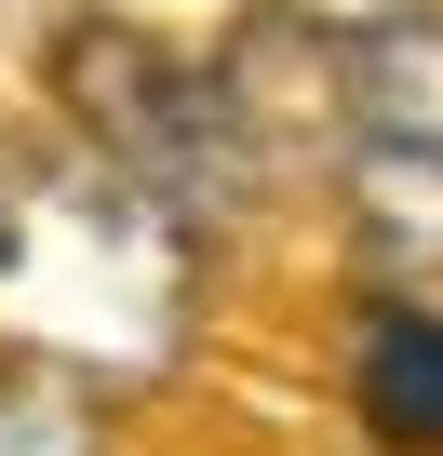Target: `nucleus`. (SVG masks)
Masks as SVG:
<instances>
[{
	"label": "nucleus",
	"instance_id": "1",
	"mask_svg": "<svg viewBox=\"0 0 443 456\" xmlns=\"http://www.w3.org/2000/svg\"><path fill=\"white\" fill-rule=\"evenodd\" d=\"M54 81H68V108L94 121V148H108L135 188H161L175 215L215 228V215L256 201V134H242V108L215 94L201 68H175L161 41H135V28H68Z\"/></svg>",
	"mask_w": 443,
	"mask_h": 456
},
{
	"label": "nucleus",
	"instance_id": "2",
	"mask_svg": "<svg viewBox=\"0 0 443 456\" xmlns=\"http://www.w3.org/2000/svg\"><path fill=\"white\" fill-rule=\"evenodd\" d=\"M336 108H349L363 148H430L443 161V14H430V0L336 54Z\"/></svg>",
	"mask_w": 443,
	"mask_h": 456
},
{
	"label": "nucleus",
	"instance_id": "3",
	"mask_svg": "<svg viewBox=\"0 0 443 456\" xmlns=\"http://www.w3.org/2000/svg\"><path fill=\"white\" fill-rule=\"evenodd\" d=\"M349 228H363L376 282L443 269V161H430V148H363V161H349Z\"/></svg>",
	"mask_w": 443,
	"mask_h": 456
},
{
	"label": "nucleus",
	"instance_id": "4",
	"mask_svg": "<svg viewBox=\"0 0 443 456\" xmlns=\"http://www.w3.org/2000/svg\"><path fill=\"white\" fill-rule=\"evenodd\" d=\"M349 389H363V429H376V443L443 456V322H430V309H376Z\"/></svg>",
	"mask_w": 443,
	"mask_h": 456
},
{
	"label": "nucleus",
	"instance_id": "5",
	"mask_svg": "<svg viewBox=\"0 0 443 456\" xmlns=\"http://www.w3.org/2000/svg\"><path fill=\"white\" fill-rule=\"evenodd\" d=\"M0 456H108V416L68 362L41 349H0Z\"/></svg>",
	"mask_w": 443,
	"mask_h": 456
},
{
	"label": "nucleus",
	"instance_id": "6",
	"mask_svg": "<svg viewBox=\"0 0 443 456\" xmlns=\"http://www.w3.org/2000/svg\"><path fill=\"white\" fill-rule=\"evenodd\" d=\"M309 28H336V41H363V28H390V14H416V0H296Z\"/></svg>",
	"mask_w": 443,
	"mask_h": 456
}]
</instances>
